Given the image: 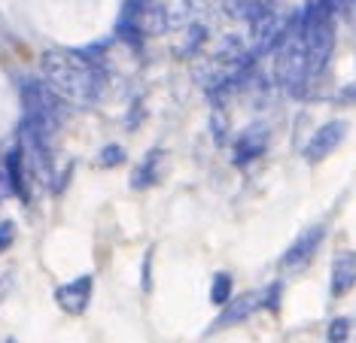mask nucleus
Returning <instances> with one entry per match:
<instances>
[{"label": "nucleus", "instance_id": "nucleus-15", "mask_svg": "<svg viewBox=\"0 0 356 343\" xmlns=\"http://www.w3.org/2000/svg\"><path fill=\"white\" fill-rule=\"evenodd\" d=\"M280 292H283V285L280 283H271L268 289H265V307H268V310L277 307L280 304Z\"/></svg>", "mask_w": 356, "mask_h": 343}, {"label": "nucleus", "instance_id": "nucleus-16", "mask_svg": "<svg viewBox=\"0 0 356 343\" xmlns=\"http://www.w3.org/2000/svg\"><path fill=\"white\" fill-rule=\"evenodd\" d=\"M13 194V185H10V176H6V170H0V201H6Z\"/></svg>", "mask_w": 356, "mask_h": 343}, {"label": "nucleus", "instance_id": "nucleus-8", "mask_svg": "<svg viewBox=\"0 0 356 343\" xmlns=\"http://www.w3.org/2000/svg\"><path fill=\"white\" fill-rule=\"evenodd\" d=\"M356 285V252H338L332 261V276H329V295L344 298Z\"/></svg>", "mask_w": 356, "mask_h": 343}, {"label": "nucleus", "instance_id": "nucleus-13", "mask_svg": "<svg viewBox=\"0 0 356 343\" xmlns=\"http://www.w3.org/2000/svg\"><path fill=\"white\" fill-rule=\"evenodd\" d=\"M125 161V152L119 149V146H107V149L101 152V165L104 167H116V165H122Z\"/></svg>", "mask_w": 356, "mask_h": 343}, {"label": "nucleus", "instance_id": "nucleus-5", "mask_svg": "<svg viewBox=\"0 0 356 343\" xmlns=\"http://www.w3.org/2000/svg\"><path fill=\"white\" fill-rule=\"evenodd\" d=\"M323 237H326V225H314V228H307V231L298 237L293 246L283 252V261H280V265H283V267H302V265H307V261L314 258V252L320 249Z\"/></svg>", "mask_w": 356, "mask_h": 343}, {"label": "nucleus", "instance_id": "nucleus-11", "mask_svg": "<svg viewBox=\"0 0 356 343\" xmlns=\"http://www.w3.org/2000/svg\"><path fill=\"white\" fill-rule=\"evenodd\" d=\"M156 179H159V176H156V152H149L147 161H143V165L134 170L131 185H134V189H147V185H152Z\"/></svg>", "mask_w": 356, "mask_h": 343}, {"label": "nucleus", "instance_id": "nucleus-17", "mask_svg": "<svg viewBox=\"0 0 356 343\" xmlns=\"http://www.w3.org/2000/svg\"><path fill=\"white\" fill-rule=\"evenodd\" d=\"M10 343H15V340H10Z\"/></svg>", "mask_w": 356, "mask_h": 343}, {"label": "nucleus", "instance_id": "nucleus-4", "mask_svg": "<svg viewBox=\"0 0 356 343\" xmlns=\"http://www.w3.org/2000/svg\"><path fill=\"white\" fill-rule=\"evenodd\" d=\"M344 134H347V122H341V119H335V122H329V125H323L317 134L307 140L305 158H307V161H323L326 155H332V152L338 149V146H341Z\"/></svg>", "mask_w": 356, "mask_h": 343}, {"label": "nucleus", "instance_id": "nucleus-12", "mask_svg": "<svg viewBox=\"0 0 356 343\" xmlns=\"http://www.w3.org/2000/svg\"><path fill=\"white\" fill-rule=\"evenodd\" d=\"M350 322L353 319H347V316H335L326 328V340L329 343H347L350 340Z\"/></svg>", "mask_w": 356, "mask_h": 343}, {"label": "nucleus", "instance_id": "nucleus-9", "mask_svg": "<svg viewBox=\"0 0 356 343\" xmlns=\"http://www.w3.org/2000/svg\"><path fill=\"white\" fill-rule=\"evenodd\" d=\"M6 176H10V185H13V194L22 201H31V192H28V167H25V158H22V149L6 152Z\"/></svg>", "mask_w": 356, "mask_h": 343}, {"label": "nucleus", "instance_id": "nucleus-3", "mask_svg": "<svg viewBox=\"0 0 356 343\" xmlns=\"http://www.w3.org/2000/svg\"><path fill=\"white\" fill-rule=\"evenodd\" d=\"M88 301H92V276L88 274L76 276V280H70V283H64L55 289V304L70 316H83L88 310Z\"/></svg>", "mask_w": 356, "mask_h": 343}, {"label": "nucleus", "instance_id": "nucleus-10", "mask_svg": "<svg viewBox=\"0 0 356 343\" xmlns=\"http://www.w3.org/2000/svg\"><path fill=\"white\" fill-rule=\"evenodd\" d=\"M232 289H234L232 276L229 274H216L213 283H210V298H213V304H220V307L229 304V301H232Z\"/></svg>", "mask_w": 356, "mask_h": 343}, {"label": "nucleus", "instance_id": "nucleus-6", "mask_svg": "<svg viewBox=\"0 0 356 343\" xmlns=\"http://www.w3.org/2000/svg\"><path fill=\"white\" fill-rule=\"evenodd\" d=\"M128 22H131V31L156 34L165 28V12L159 10L156 0H128Z\"/></svg>", "mask_w": 356, "mask_h": 343}, {"label": "nucleus", "instance_id": "nucleus-14", "mask_svg": "<svg viewBox=\"0 0 356 343\" xmlns=\"http://www.w3.org/2000/svg\"><path fill=\"white\" fill-rule=\"evenodd\" d=\"M13 240H15V225L6 219V222H0V252H6L13 246Z\"/></svg>", "mask_w": 356, "mask_h": 343}, {"label": "nucleus", "instance_id": "nucleus-2", "mask_svg": "<svg viewBox=\"0 0 356 343\" xmlns=\"http://www.w3.org/2000/svg\"><path fill=\"white\" fill-rule=\"evenodd\" d=\"M22 103H25V134L46 152H52V140L61 128V97L52 92L43 79H25L22 83Z\"/></svg>", "mask_w": 356, "mask_h": 343}, {"label": "nucleus", "instance_id": "nucleus-7", "mask_svg": "<svg viewBox=\"0 0 356 343\" xmlns=\"http://www.w3.org/2000/svg\"><path fill=\"white\" fill-rule=\"evenodd\" d=\"M265 307V292H247V295H238L232 298L229 304L222 307L220 319H216V328H225V325H238L250 319V316L256 313V310Z\"/></svg>", "mask_w": 356, "mask_h": 343}, {"label": "nucleus", "instance_id": "nucleus-1", "mask_svg": "<svg viewBox=\"0 0 356 343\" xmlns=\"http://www.w3.org/2000/svg\"><path fill=\"white\" fill-rule=\"evenodd\" d=\"M43 83L61 97L64 103L88 107L101 94L104 73L92 58L70 49H49L43 52Z\"/></svg>", "mask_w": 356, "mask_h": 343}]
</instances>
